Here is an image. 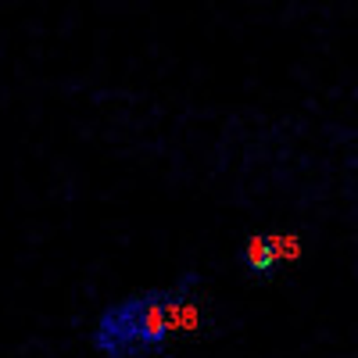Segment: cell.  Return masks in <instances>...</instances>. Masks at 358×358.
Here are the masks:
<instances>
[{"mask_svg": "<svg viewBox=\"0 0 358 358\" xmlns=\"http://www.w3.org/2000/svg\"><path fill=\"white\" fill-rule=\"evenodd\" d=\"M176 294L179 287H151L126 294L101 308L90 341L104 358H158L176 334Z\"/></svg>", "mask_w": 358, "mask_h": 358, "instance_id": "6da1fadb", "label": "cell"}, {"mask_svg": "<svg viewBox=\"0 0 358 358\" xmlns=\"http://www.w3.org/2000/svg\"><path fill=\"white\" fill-rule=\"evenodd\" d=\"M297 255H301V244H297L294 233H251L236 248V265L251 280H273Z\"/></svg>", "mask_w": 358, "mask_h": 358, "instance_id": "7a4b0ae2", "label": "cell"}]
</instances>
